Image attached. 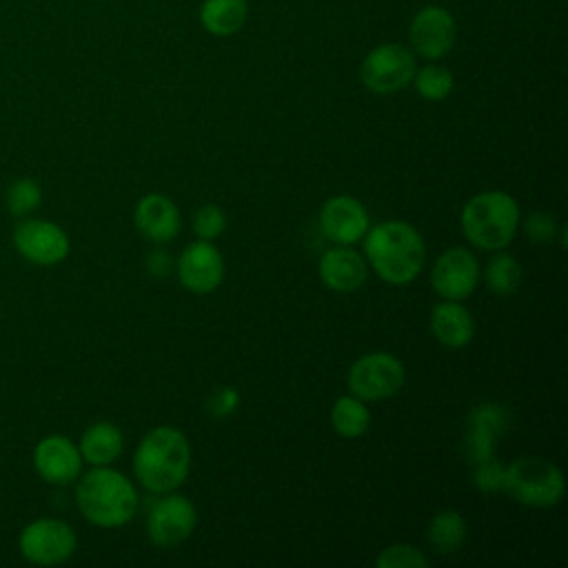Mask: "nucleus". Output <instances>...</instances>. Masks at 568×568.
Segmentation results:
<instances>
[{
    "instance_id": "15",
    "label": "nucleus",
    "mask_w": 568,
    "mask_h": 568,
    "mask_svg": "<svg viewBox=\"0 0 568 568\" xmlns=\"http://www.w3.org/2000/svg\"><path fill=\"white\" fill-rule=\"evenodd\" d=\"M33 468L47 484H71L82 468L80 448L64 435L42 437L33 448Z\"/></svg>"
},
{
    "instance_id": "21",
    "label": "nucleus",
    "mask_w": 568,
    "mask_h": 568,
    "mask_svg": "<svg viewBox=\"0 0 568 568\" xmlns=\"http://www.w3.org/2000/svg\"><path fill=\"white\" fill-rule=\"evenodd\" d=\"M248 18L246 0H204L200 7V22L213 36L237 33Z\"/></svg>"
},
{
    "instance_id": "11",
    "label": "nucleus",
    "mask_w": 568,
    "mask_h": 568,
    "mask_svg": "<svg viewBox=\"0 0 568 568\" xmlns=\"http://www.w3.org/2000/svg\"><path fill=\"white\" fill-rule=\"evenodd\" d=\"M430 284L442 300H466L479 284L477 257L462 246L444 251L430 268Z\"/></svg>"
},
{
    "instance_id": "23",
    "label": "nucleus",
    "mask_w": 568,
    "mask_h": 568,
    "mask_svg": "<svg viewBox=\"0 0 568 568\" xmlns=\"http://www.w3.org/2000/svg\"><path fill=\"white\" fill-rule=\"evenodd\" d=\"M331 424L337 435L346 439L362 437L371 426V410L355 395H342L331 408Z\"/></svg>"
},
{
    "instance_id": "1",
    "label": "nucleus",
    "mask_w": 568,
    "mask_h": 568,
    "mask_svg": "<svg viewBox=\"0 0 568 568\" xmlns=\"http://www.w3.org/2000/svg\"><path fill=\"white\" fill-rule=\"evenodd\" d=\"M364 253L373 271L393 286L410 284L424 268L426 244L422 233L402 220L368 226L364 235Z\"/></svg>"
},
{
    "instance_id": "27",
    "label": "nucleus",
    "mask_w": 568,
    "mask_h": 568,
    "mask_svg": "<svg viewBox=\"0 0 568 568\" xmlns=\"http://www.w3.org/2000/svg\"><path fill=\"white\" fill-rule=\"evenodd\" d=\"M375 564L377 568H426L428 559L410 544H390L377 555Z\"/></svg>"
},
{
    "instance_id": "32",
    "label": "nucleus",
    "mask_w": 568,
    "mask_h": 568,
    "mask_svg": "<svg viewBox=\"0 0 568 568\" xmlns=\"http://www.w3.org/2000/svg\"><path fill=\"white\" fill-rule=\"evenodd\" d=\"M171 266H173L171 255L166 251H162V248L151 251L149 257H146V268H149L151 275H166L171 271Z\"/></svg>"
},
{
    "instance_id": "6",
    "label": "nucleus",
    "mask_w": 568,
    "mask_h": 568,
    "mask_svg": "<svg viewBox=\"0 0 568 568\" xmlns=\"http://www.w3.org/2000/svg\"><path fill=\"white\" fill-rule=\"evenodd\" d=\"M346 382L351 395L359 397L362 402H379L395 397L402 390L406 382V371L395 355L386 351H375L357 357L351 364Z\"/></svg>"
},
{
    "instance_id": "16",
    "label": "nucleus",
    "mask_w": 568,
    "mask_h": 568,
    "mask_svg": "<svg viewBox=\"0 0 568 568\" xmlns=\"http://www.w3.org/2000/svg\"><path fill=\"white\" fill-rule=\"evenodd\" d=\"M135 229L151 242H169L180 231V211L178 204L162 193L144 195L133 211Z\"/></svg>"
},
{
    "instance_id": "12",
    "label": "nucleus",
    "mask_w": 568,
    "mask_h": 568,
    "mask_svg": "<svg viewBox=\"0 0 568 568\" xmlns=\"http://www.w3.org/2000/svg\"><path fill=\"white\" fill-rule=\"evenodd\" d=\"M457 38L455 18L437 4H428L419 9L408 27V40L417 55L426 60L444 58Z\"/></svg>"
},
{
    "instance_id": "7",
    "label": "nucleus",
    "mask_w": 568,
    "mask_h": 568,
    "mask_svg": "<svg viewBox=\"0 0 568 568\" xmlns=\"http://www.w3.org/2000/svg\"><path fill=\"white\" fill-rule=\"evenodd\" d=\"M78 548L75 530L53 517L33 519L20 530L18 550L20 555L36 566H58L71 559Z\"/></svg>"
},
{
    "instance_id": "2",
    "label": "nucleus",
    "mask_w": 568,
    "mask_h": 568,
    "mask_svg": "<svg viewBox=\"0 0 568 568\" xmlns=\"http://www.w3.org/2000/svg\"><path fill=\"white\" fill-rule=\"evenodd\" d=\"M191 470V446L182 430L173 426H158L149 430L135 453V479L151 493L166 495L184 484Z\"/></svg>"
},
{
    "instance_id": "24",
    "label": "nucleus",
    "mask_w": 568,
    "mask_h": 568,
    "mask_svg": "<svg viewBox=\"0 0 568 568\" xmlns=\"http://www.w3.org/2000/svg\"><path fill=\"white\" fill-rule=\"evenodd\" d=\"M521 264L519 260H515L513 255L508 253H497L486 271H484V280H486V286L490 293L495 295H510L519 288L521 284Z\"/></svg>"
},
{
    "instance_id": "4",
    "label": "nucleus",
    "mask_w": 568,
    "mask_h": 568,
    "mask_svg": "<svg viewBox=\"0 0 568 568\" xmlns=\"http://www.w3.org/2000/svg\"><path fill=\"white\" fill-rule=\"evenodd\" d=\"M466 240L484 251L506 248L519 226V204L506 191H484L473 195L459 215Z\"/></svg>"
},
{
    "instance_id": "5",
    "label": "nucleus",
    "mask_w": 568,
    "mask_h": 568,
    "mask_svg": "<svg viewBox=\"0 0 568 568\" xmlns=\"http://www.w3.org/2000/svg\"><path fill=\"white\" fill-rule=\"evenodd\" d=\"M501 490H506L515 501L532 508H550L561 501L566 493V479L557 464L524 455L504 466Z\"/></svg>"
},
{
    "instance_id": "29",
    "label": "nucleus",
    "mask_w": 568,
    "mask_h": 568,
    "mask_svg": "<svg viewBox=\"0 0 568 568\" xmlns=\"http://www.w3.org/2000/svg\"><path fill=\"white\" fill-rule=\"evenodd\" d=\"M524 233L530 242H537V244H544V242H550L557 233V222L550 213L546 211H535L526 217L524 222Z\"/></svg>"
},
{
    "instance_id": "10",
    "label": "nucleus",
    "mask_w": 568,
    "mask_h": 568,
    "mask_svg": "<svg viewBox=\"0 0 568 568\" xmlns=\"http://www.w3.org/2000/svg\"><path fill=\"white\" fill-rule=\"evenodd\" d=\"M16 251L31 264L53 266L69 255V235L62 226L40 217L22 220L13 231Z\"/></svg>"
},
{
    "instance_id": "25",
    "label": "nucleus",
    "mask_w": 568,
    "mask_h": 568,
    "mask_svg": "<svg viewBox=\"0 0 568 568\" xmlns=\"http://www.w3.org/2000/svg\"><path fill=\"white\" fill-rule=\"evenodd\" d=\"M413 82H415L417 93L424 100H430V102H439V100L448 98L453 87H455L453 73L446 67H439V64L422 67L419 71H415Z\"/></svg>"
},
{
    "instance_id": "20",
    "label": "nucleus",
    "mask_w": 568,
    "mask_h": 568,
    "mask_svg": "<svg viewBox=\"0 0 568 568\" xmlns=\"http://www.w3.org/2000/svg\"><path fill=\"white\" fill-rule=\"evenodd\" d=\"M78 448L82 459L91 466H109L120 457L124 448V435L111 422H95L82 433Z\"/></svg>"
},
{
    "instance_id": "18",
    "label": "nucleus",
    "mask_w": 568,
    "mask_h": 568,
    "mask_svg": "<svg viewBox=\"0 0 568 568\" xmlns=\"http://www.w3.org/2000/svg\"><path fill=\"white\" fill-rule=\"evenodd\" d=\"M430 331L439 344L448 348H464L475 337V320L466 306L446 300L433 306Z\"/></svg>"
},
{
    "instance_id": "13",
    "label": "nucleus",
    "mask_w": 568,
    "mask_h": 568,
    "mask_svg": "<svg viewBox=\"0 0 568 568\" xmlns=\"http://www.w3.org/2000/svg\"><path fill=\"white\" fill-rule=\"evenodd\" d=\"M178 277L191 293H211L222 284L224 260L209 240L191 242L178 260Z\"/></svg>"
},
{
    "instance_id": "9",
    "label": "nucleus",
    "mask_w": 568,
    "mask_h": 568,
    "mask_svg": "<svg viewBox=\"0 0 568 568\" xmlns=\"http://www.w3.org/2000/svg\"><path fill=\"white\" fill-rule=\"evenodd\" d=\"M197 526L195 504L178 493H166V497L158 499L146 517V532L153 546L173 548L182 544Z\"/></svg>"
},
{
    "instance_id": "26",
    "label": "nucleus",
    "mask_w": 568,
    "mask_h": 568,
    "mask_svg": "<svg viewBox=\"0 0 568 568\" xmlns=\"http://www.w3.org/2000/svg\"><path fill=\"white\" fill-rule=\"evenodd\" d=\"M4 204L16 217H27L42 204V189L33 178H18L9 184Z\"/></svg>"
},
{
    "instance_id": "17",
    "label": "nucleus",
    "mask_w": 568,
    "mask_h": 568,
    "mask_svg": "<svg viewBox=\"0 0 568 568\" xmlns=\"http://www.w3.org/2000/svg\"><path fill=\"white\" fill-rule=\"evenodd\" d=\"M317 271L322 282L337 293L357 291L368 275V266L364 257L357 251L342 244L322 253Z\"/></svg>"
},
{
    "instance_id": "14",
    "label": "nucleus",
    "mask_w": 568,
    "mask_h": 568,
    "mask_svg": "<svg viewBox=\"0 0 568 568\" xmlns=\"http://www.w3.org/2000/svg\"><path fill=\"white\" fill-rule=\"evenodd\" d=\"M320 226L335 244L351 246L366 235L371 220L364 204L353 195H333L320 211Z\"/></svg>"
},
{
    "instance_id": "19",
    "label": "nucleus",
    "mask_w": 568,
    "mask_h": 568,
    "mask_svg": "<svg viewBox=\"0 0 568 568\" xmlns=\"http://www.w3.org/2000/svg\"><path fill=\"white\" fill-rule=\"evenodd\" d=\"M506 413L497 404H481L470 413L466 448L473 464L493 457V439L506 428Z\"/></svg>"
},
{
    "instance_id": "31",
    "label": "nucleus",
    "mask_w": 568,
    "mask_h": 568,
    "mask_svg": "<svg viewBox=\"0 0 568 568\" xmlns=\"http://www.w3.org/2000/svg\"><path fill=\"white\" fill-rule=\"evenodd\" d=\"M501 481H504V466L499 462L484 459L479 464H475V486L481 488L484 493H493V490H501Z\"/></svg>"
},
{
    "instance_id": "8",
    "label": "nucleus",
    "mask_w": 568,
    "mask_h": 568,
    "mask_svg": "<svg viewBox=\"0 0 568 568\" xmlns=\"http://www.w3.org/2000/svg\"><path fill=\"white\" fill-rule=\"evenodd\" d=\"M417 67L415 55L397 42H384L366 53L359 78L373 93H397L413 82Z\"/></svg>"
},
{
    "instance_id": "30",
    "label": "nucleus",
    "mask_w": 568,
    "mask_h": 568,
    "mask_svg": "<svg viewBox=\"0 0 568 568\" xmlns=\"http://www.w3.org/2000/svg\"><path fill=\"white\" fill-rule=\"evenodd\" d=\"M240 406V393L233 386L215 388L206 402V413L213 417H226Z\"/></svg>"
},
{
    "instance_id": "28",
    "label": "nucleus",
    "mask_w": 568,
    "mask_h": 568,
    "mask_svg": "<svg viewBox=\"0 0 568 568\" xmlns=\"http://www.w3.org/2000/svg\"><path fill=\"white\" fill-rule=\"evenodd\" d=\"M226 229V213L217 204H204L193 215V231L200 240H215Z\"/></svg>"
},
{
    "instance_id": "22",
    "label": "nucleus",
    "mask_w": 568,
    "mask_h": 568,
    "mask_svg": "<svg viewBox=\"0 0 568 568\" xmlns=\"http://www.w3.org/2000/svg\"><path fill=\"white\" fill-rule=\"evenodd\" d=\"M426 539L437 555H453L466 539V519L453 508L437 510L428 521Z\"/></svg>"
},
{
    "instance_id": "3",
    "label": "nucleus",
    "mask_w": 568,
    "mask_h": 568,
    "mask_svg": "<svg viewBox=\"0 0 568 568\" xmlns=\"http://www.w3.org/2000/svg\"><path fill=\"white\" fill-rule=\"evenodd\" d=\"M75 504L87 521L100 528H118L138 510L135 486L109 466H93L75 486Z\"/></svg>"
}]
</instances>
